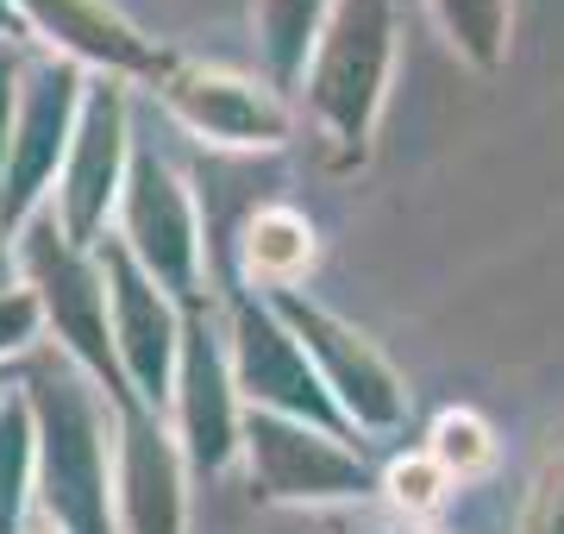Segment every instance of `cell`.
<instances>
[{"label": "cell", "instance_id": "cell-1", "mask_svg": "<svg viewBox=\"0 0 564 534\" xmlns=\"http://www.w3.org/2000/svg\"><path fill=\"white\" fill-rule=\"evenodd\" d=\"M39 421V522L57 534H120V409L63 352L20 377Z\"/></svg>", "mask_w": 564, "mask_h": 534}, {"label": "cell", "instance_id": "cell-2", "mask_svg": "<svg viewBox=\"0 0 564 534\" xmlns=\"http://www.w3.org/2000/svg\"><path fill=\"white\" fill-rule=\"evenodd\" d=\"M395 70V0H339L307 57L302 107L339 164H364Z\"/></svg>", "mask_w": 564, "mask_h": 534}, {"label": "cell", "instance_id": "cell-3", "mask_svg": "<svg viewBox=\"0 0 564 534\" xmlns=\"http://www.w3.org/2000/svg\"><path fill=\"white\" fill-rule=\"evenodd\" d=\"M20 284L39 296L44 328L57 333V352L69 365H82L107 391L113 409L139 403L120 371V346H113V309H107V270L95 252H82L63 233L57 207H44L39 221L20 233Z\"/></svg>", "mask_w": 564, "mask_h": 534}, {"label": "cell", "instance_id": "cell-4", "mask_svg": "<svg viewBox=\"0 0 564 534\" xmlns=\"http://www.w3.org/2000/svg\"><path fill=\"white\" fill-rule=\"evenodd\" d=\"M113 239L158 277L182 309H207V239H202V207L195 189L151 139H132V170L120 189Z\"/></svg>", "mask_w": 564, "mask_h": 534}, {"label": "cell", "instance_id": "cell-5", "mask_svg": "<svg viewBox=\"0 0 564 534\" xmlns=\"http://www.w3.org/2000/svg\"><path fill=\"white\" fill-rule=\"evenodd\" d=\"M226 359H232V384H239L245 409L289 415V421L345 434V440L358 434L339 415V403L326 396L321 371L302 352V340L282 328V314L270 309V296L251 284H226Z\"/></svg>", "mask_w": 564, "mask_h": 534}, {"label": "cell", "instance_id": "cell-6", "mask_svg": "<svg viewBox=\"0 0 564 534\" xmlns=\"http://www.w3.org/2000/svg\"><path fill=\"white\" fill-rule=\"evenodd\" d=\"M88 83L95 76L82 63L51 57V51L25 63L20 126H13V158H7V189H0V226L13 239L57 202V177L69 164V145H76Z\"/></svg>", "mask_w": 564, "mask_h": 534}, {"label": "cell", "instance_id": "cell-7", "mask_svg": "<svg viewBox=\"0 0 564 534\" xmlns=\"http://www.w3.org/2000/svg\"><path fill=\"white\" fill-rule=\"evenodd\" d=\"M245 478L258 503H364L383 491V472L345 434L307 428L289 415L245 409Z\"/></svg>", "mask_w": 564, "mask_h": 534}, {"label": "cell", "instance_id": "cell-8", "mask_svg": "<svg viewBox=\"0 0 564 534\" xmlns=\"http://www.w3.org/2000/svg\"><path fill=\"white\" fill-rule=\"evenodd\" d=\"M263 296H270V309L282 314V328L302 340V352L314 359V371H321L326 396L339 403V415L351 428H364V434H402L408 428V403H414V396H408V384L395 377V365H389L351 321H339V314L321 309L302 289H263Z\"/></svg>", "mask_w": 564, "mask_h": 534}, {"label": "cell", "instance_id": "cell-9", "mask_svg": "<svg viewBox=\"0 0 564 534\" xmlns=\"http://www.w3.org/2000/svg\"><path fill=\"white\" fill-rule=\"evenodd\" d=\"M176 440L188 472L220 478L232 459H245V396L232 384V359H226V328L207 309L182 314V365H176Z\"/></svg>", "mask_w": 564, "mask_h": 534}, {"label": "cell", "instance_id": "cell-10", "mask_svg": "<svg viewBox=\"0 0 564 534\" xmlns=\"http://www.w3.org/2000/svg\"><path fill=\"white\" fill-rule=\"evenodd\" d=\"M132 102H126V83L113 76H95L88 83V102H82V126L76 145H69V164L57 177V221L63 233L76 239L82 252H95L107 239V214H120V189L126 170H132Z\"/></svg>", "mask_w": 564, "mask_h": 534}, {"label": "cell", "instance_id": "cell-11", "mask_svg": "<svg viewBox=\"0 0 564 534\" xmlns=\"http://www.w3.org/2000/svg\"><path fill=\"white\" fill-rule=\"evenodd\" d=\"M107 270V309H113V346H120V371L144 409H170L176 396V365H182V302L151 277V270L120 246L101 239L95 246Z\"/></svg>", "mask_w": 564, "mask_h": 534}, {"label": "cell", "instance_id": "cell-12", "mask_svg": "<svg viewBox=\"0 0 564 534\" xmlns=\"http://www.w3.org/2000/svg\"><path fill=\"white\" fill-rule=\"evenodd\" d=\"M13 13H20L25 39L44 44L51 57H69L95 76H113V83H139L151 95L182 63L158 39H144L113 0H13Z\"/></svg>", "mask_w": 564, "mask_h": 534}, {"label": "cell", "instance_id": "cell-13", "mask_svg": "<svg viewBox=\"0 0 564 534\" xmlns=\"http://www.w3.org/2000/svg\"><path fill=\"white\" fill-rule=\"evenodd\" d=\"M158 102L176 114L188 132H202L232 151H276L289 145V95H276L258 76L207 70V63H176V76L158 88Z\"/></svg>", "mask_w": 564, "mask_h": 534}, {"label": "cell", "instance_id": "cell-14", "mask_svg": "<svg viewBox=\"0 0 564 534\" xmlns=\"http://www.w3.org/2000/svg\"><path fill=\"white\" fill-rule=\"evenodd\" d=\"M120 534H188V459L158 409H120Z\"/></svg>", "mask_w": 564, "mask_h": 534}, {"label": "cell", "instance_id": "cell-15", "mask_svg": "<svg viewBox=\"0 0 564 534\" xmlns=\"http://www.w3.org/2000/svg\"><path fill=\"white\" fill-rule=\"evenodd\" d=\"M314 265V226L282 202H263L239 221V270L251 289H302Z\"/></svg>", "mask_w": 564, "mask_h": 534}, {"label": "cell", "instance_id": "cell-16", "mask_svg": "<svg viewBox=\"0 0 564 534\" xmlns=\"http://www.w3.org/2000/svg\"><path fill=\"white\" fill-rule=\"evenodd\" d=\"M333 7H339V0H251L263 83L276 88V95H302L307 57H314V44H321Z\"/></svg>", "mask_w": 564, "mask_h": 534}, {"label": "cell", "instance_id": "cell-17", "mask_svg": "<svg viewBox=\"0 0 564 534\" xmlns=\"http://www.w3.org/2000/svg\"><path fill=\"white\" fill-rule=\"evenodd\" d=\"M39 522V421L25 391L0 409V534H32Z\"/></svg>", "mask_w": 564, "mask_h": 534}, {"label": "cell", "instance_id": "cell-18", "mask_svg": "<svg viewBox=\"0 0 564 534\" xmlns=\"http://www.w3.org/2000/svg\"><path fill=\"white\" fill-rule=\"evenodd\" d=\"M440 20L445 44L458 51L470 70H502L508 57V32H514V7L508 0H426Z\"/></svg>", "mask_w": 564, "mask_h": 534}, {"label": "cell", "instance_id": "cell-19", "mask_svg": "<svg viewBox=\"0 0 564 534\" xmlns=\"http://www.w3.org/2000/svg\"><path fill=\"white\" fill-rule=\"evenodd\" d=\"M426 452L445 466V478H477L496 466V434L477 409H445L426 434Z\"/></svg>", "mask_w": 564, "mask_h": 534}, {"label": "cell", "instance_id": "cell-20", "mask_svg": "<svg viewBox=\"0 0 564 534\" xmlns=\"http://www.w3.org/2000/svg\"><path fill=\"white\" fill-rule=\"evenodd\" d=\"M445 466L433 459V452H408V459H395L383 472V496L395 503L402 515H433L440 510V496H445Z\"/></svg>", "mask_w": 564, "mask_h": 534}, {"label": "cell", "instance_id": "cell-21", "mask_svg": "<svg viewBox=\"0 0 564 534\" xmlns=\"http://www.w3.org/2000/svg\"><path fill=\"white\" fill-rule=\"evenodd\" d=\"M39 333H44V309H39V296L32 289H7L0 296V365L13 359V352H32L39 346Z\"/></svg>", "mask_w": 564, "mask_h": 534}, {"label": "cell", "instance_id": "cell-22", "mask_svg": "<svg viewBox=\"0 0 564 534\" xmlns=\"http://www.w3.org/2000/svg\"><path fill=\"white\" fill-rule=\"evenodd\" d=\"M514 534H564V452L545 459V472L533 478V496H527Z\"/></svg>", "mask_w": 564, "mask_h": 534}, {"label": "cell", "instance_id": "cell-23", "mask_svg": "<svg viewBox=\"0 0 564 534\" xmlns=\"http://www.w3.org/2000/svg\"><path fill=\"white\" fill-rule=\"evenodd\" d=\"M20 95H25V63H20V51H13V44L0 39V189H7V158H13Z\"/></svg>", "mask_w": 564, "mask_h": 534}, {"label": "cell", "instance_id": "cell-24", "mask_svg": "<svg viewBox=\"0 0 564 534\" xmlns=\"http://www.w3.org/2000/svg\"><path fill=\"white\" fill-rule=\"evenodd\" d=\"M7 289H20V239L0 226V296H7Z\"/></svg>", "mask_w": 564, "mask_h": 534}, {"label": "cell", "instance_id": "cell-25", "mask_svg": "<svg viewBox=\"0 0 564 534\" xmlns=\"http://www.w3.org/2000/svg\"><path fill=\"white\" fill-rule=\"evenodd\" d=\"M20 377H25V371L0 365V409H7V403H13V391H20Z\"/></svg>", "mask_w": 564, "mask_h": 534}, {"label": "cell", "instance_id": "cell-26", "mask_svg": "<svg viewBox=\"0 0 564 534\" xmlns=\"http://www.w3.org/2000/svg\"><path fill=\"white\" fill-rule=\"evenodd\" d=\"M13 32H20V13H13V0H0V39H13ZM25 39V32H20Z\"/></svg>", "mask_w": 564, "mask_h": 534}]
</instances>
